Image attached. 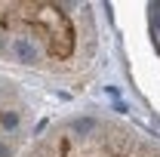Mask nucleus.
Instances as JSON below:
<instances>
[{
  "instance_id": "4",
  "label": "nucleus",
  "mask_w": 160,
  "mask_h": 157,
  "mask_svg": "<svg viewBox=\"0 0 160 157\" xmlns=\"http://www.w3.org/2000/svg\"><path fill=\"white\" fill-rule=\"evenodd\" d=\"M151 22H154V28L160 31V3H151Z\"/></svg>"
},
{
  "instance_id": "7",
  "label": "nucleus",
  "mask_w": 160,
  "mask_h": 157,
  "mask_svg": "<svg viewBox=\"0 0 160 157\" xmlns=\"http://www.w3.org/2000/svg\"><path fill=\"white\" fill-rule=\"evenodd\" d=\"M0 99H3V89H0Z\"/></svg>"
},
{
  "instance_id": "2",
  "label": "nucleus",
  "mask_w": 160,
  "mask_h": 157,
  "mask_svg": "<svg viewBox=\"0 0 160 157\" xmlns=\"http://www.w3.org/2000/svg\"><path fill=\"white\" fill-rule=\"evenodd\" d=\"M99 129V120L96 117H74L71 120V133L74 136H89V133H96Z\"/></svg>"
},
{
  "instance_id": "6",
  "label": "nucleus",
  "mask_w": 160,
  "mask_h": 157,
  "mask_svg": "<svg viewBox=\"0 0 160 157\" xmlns=\"http://www.w3.org/2000/svg\"><path fill=\"white\" fill-rule=\"evenodd\" d=\"M6 46H9V43H6V37H3V34H0V56H6Z\"/></svg>"
},
{
  "instance_id": "5",
  "label": "nucleus",
  "mask_w": 160,
  "mask_h": 157,
  "mask_svg": "<svg viewBox=\"0 0 160 157\" xmlns=\"http://www.w3.org/2000/svg\"><path fill=\"white\" fill-rule=\"evenodd\" d=\"M0 157H12V148H9V142H0Z\"/></svg>"
},
{
  "instance_id": "1",
  "label": "nucleus",
  "mask_w": 160,
  "mask_h": 157,
  "mask_svg": "<svg viewBox=\"0 0 160 157\" xmlns=\"http://www.w3.org/2000/svg\"><path fill=\"white\" fill-rule=\"evenodd\" d=\"M6 53L19 62V65H34V62L40 59L37 43H34V40H28V37H12V43L6 46Z\"/></svg>"
},
{
  "instance_id": "3",
  "label": "nucleus",
  "mask_w": 160,
  "mask_h": 157,
  "mask_svg": "<svg viewBox=\"0 0 160 157\" xmlns=\"http://www.w3.org/2000/svg\"><path fill=\"white\" fill-rule=\"evenodd\" d=\"M19 123H22L19 111H3V114H0V126H3V129H16Z\"/></svg>"
}]
</instances>
